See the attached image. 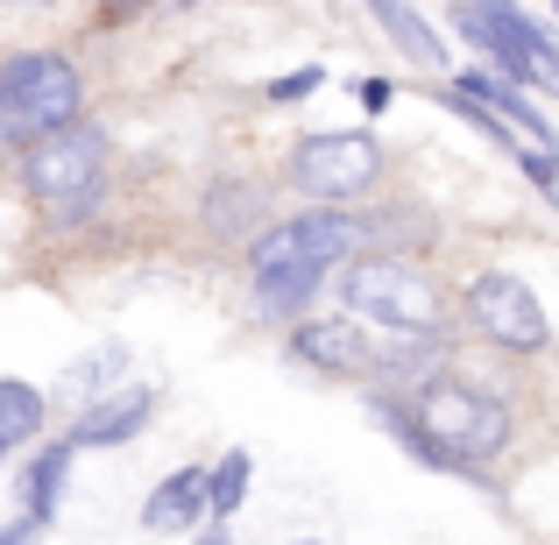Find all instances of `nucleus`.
I'll use <instances>...</instances> for the list:
<instances>
[{
  "instance_id": "nucleus-16",
  "label": "nucleus",
  "mask_w": 559,
  "mask_h": 545,
  "mask_svg": "<svg viewBox=\"0 0 559 545\" xmlns=\"http://www.w3.org/2000/svg\"><path fill=\"white\" fill-rule=\"evenodd\" d=\"M376 28H390L396 43H404V57H418V64H447V50H439V28L425 22L418 8H404V0H376Z\"/></svg>"
},
{
  "instance_id": "nucleus-15",
  "label": "nucleus",
  "mask_w": 559,
  "mask_h": 545,
  "mask_svg": "<svg viewBox=\"0 0 559 545\" xmlns=\"http://www.w3.org/2000/svg\"><path fill=\"white\" fill-rule=\"evenodd\" d=\"M43 418H50V396H43L36 382H14V376L0 382V453L22 447V439H36Z\"/></svg>"
},
{
  "instance_id": "nucleus-10",
  "label": "nucleus",
  "mask_w": 559,
  "mask_h": 545,
  "mask_svg": "<svg viewBox=\"0 0 559 545\" xmlns=\"http://www.w3.org/2000/svg\"><path fill=\"white\" fill-rule=\"evenodd\" d=\"M150 418H156V390L121 382V390H107L99 404L79 411V425H71V447H128V439H135Z\"/></svg>"
},
{
  "instance_id": "nucleus-3",
  "label": "nucleus",
  "mask_w": 559,
  "mask_h": 545,
  "mask_svg": "<svg viewBox=\"0 0 559 545\" xmlns=\"http://www.w3.org/2000/svg\"><path fill=\"white\" fill-rule=\"evenodd\" d=\"M341 298L355 319H369L376 341H439L447 333V298L439 284L404 256H361L341 276Z\"/></svg>"
},
{
  "instance_id": "nucleus-21",
  "label": "nucleus",
  "mask_w": 559,
  "mask_h": 545,
  "mask_svg": "<svg viewBox=\"0 0 559 545\" xmlns=\"http://www.w3.org/2000/svg\"><path fill=\"white\" fill-rule=\"evenodd\" d=\"M199 545H234V538H227V532H219V524H213V532H205Z\"/></svg>"
},
{
  "instance_id": "nucleus-12",
  "label": "nucleus",
  "mask_w": 559,
  "mask_h": 545,
  "mask_svg": "<svg viewBox=\"0 0 559 545\" xmlns=\"http://www.w3.org/2000/svg\"><path fill=\"white\" fill-rule=\"evenodd\" d=\"M205 518V467H178L170 482H156L150 503H142V532H191Z\"/></svg>"
},
{
  "instance_id": "nucleus-20",
  "label": "nucleus",
  "mask_w": 559,
  "mask_h": 545,
  "mask_svg": "<svg viewBox=\"0 0 559 545\" xmlns=\"http://www.w3.org/2000/svg\"><path fill=\"white\" fill-rule=\"evenodd\" d=\"M390 99H396V85H390V79H361V107H369V114H382Z\"/></svg>"
},
{
  "instance_id": "nucleus-2",
  "label": "nucleus",
  "mask_w": 559,
  "mask_h": 545,
  "mask_svg": "<svg viewBox=\"0 0 559 545\" xmlns=\"http://www.w3.org/2000/svg\"><path fill=\"white\" fill-rule=\"evenodd\" d=\"M396 396L411 404L418 433L432 439V447L447 453L467 482H489V475H481V461H496V453L510 447V411L496 404V390H481L475 376H461V368L439 362L432 376H418L411 390H396Z\"/></svg>"
},
{
  "instance_id": "nucleus-14",
  "label": "nucleus",
  "mask_w": 559,
  "mask_h": 545,
  "mask_svg": "<svg viewBox=\"0 0 559 545\" xmlns=\"http://www.w3.org/2000/svg\"><path fill=\"white\" fill-rule=\"evenodd\" d=\"M121 368H128V347H121V341H107V347L79 355V362L64 368V376H57V396H71V404H99L107 390H121V382H114Z\"/></svg>"
},
{
  "instance_id": "nucleus-17",
  "label": "nucleus",
  "mask_w": 559,
  "mask_h": 545,
  "mask_svg": "<svg viewBox=\"0 0 559 545\" xmlns=\"http://www.w3.org/2000/svg\"><path fill=\"white\" fill-rule=\"evenodd\" d=\"M241 496H248V453L234 447V453H219V467L205 475V518L227 524L234 510H241Z\"/></svg>"
},
{
  "instance_id": "nucleus-13",
  "label": "nucleus",
  "mask_w": 559,
  "mask_h": 545,
  "mask_svg": "<svg viewBox=\"0 0 559 545\" xmlns=\"http://www.w3.org/2000/svg\"><path fill=\"white\" fill-rule=\"evenodd\" d=\"M71 439H57V447H43L36 461H28V475H22V503H28V524H43L50 532V518H57V496H64V475H71Z\"/></svg>"
},
{
  "instance_id": "nucleus-7",
  "label": "nucleus",
  "mask_w": 559,
  "mask_h": 545,
  "mask_svg": "<svg viewBox=\"0 0 559 545\" xmlns=\"http://www.w3.org/2000/svg\"><path fill=\"white\" fill-rule=\"evenodd\" d=\"M284 178L298 185L305 199H319V205L361 199V191L382 178V142L376 135H355V128H341V135H305L298 150H290Z\"/></svg>"
},
{
  "instance_id": "nucleus-18",
  "label": "nucleus",
  "mask_w": 559,
  "mask_h": 545,
  "mask_svg": "<svg viewBox=\"0 0 559 545\" xmlns=\"http://www.w3.org/2000/svg\"><path fill=\"white\" fill-rule=\"evenodd\" d=\"M248 205H255V199H248L241 185H219V191H205V220H213L219 234H234V227H241V220H248Z\"/></svg>"
},
{
  "instance_id": "nucleus-9",
  "label": "nucleus",
  "mask_w": 559,
  "mask_h": 545,
  "mask_svg": "<svg viewBox=\"0 0 559 545\" xmlns=\"http://www.w3.org/2000/svg\"><path fill=\"white\" fill-rule=\"evenodd\" d=\"M290 355L305 368H319V376H341V382H376V333H361L355 319H305L298 333H290Z\"/></svg>"
},
{
  "instance_id": "nucleus-22",
  "label": "nucleus",
  "mask_w": 559,
  "mask_h": 545,
  "mask_svg": "<svg viewBox=\"0 0 559 545\" xmlns=\"http://www.w3.org/2000/svg\"><path fill=\"white\" fill-rule=\"evenodd\" d=\"M298 545H319V538H298Z\"/></svg>"
},
{
  "instance_id": "nucleus-5",
  "label": "nucleus",
  "mask_w": 559,
  "mask_h": 545,
  "mask_svg": "<svg viewBox=\"0 0 559 545\" xmlns=\"http://www.w3.org/2000/svg\"><path fill=\"white\" fill-rule=\"evenodd\" d=\"M22 185H28V199L50 205L57 220H85L93 199H99V185H107V135H99L93 121H71L64 135L22 150Z\"/></svg>"
},
{
  "instance_id": "nucleus-23",
  "label": "nucleus",
  "mask_w": 559,
  "mask_h": 545,
  "mask_svg": "<svg viewBox=\"0 0 559 545\" xmlns=\"http://www.w3.org/2000/svg\"><path fill=\"white\" fill-rule=\"evenodd\" d=\"M0 461H8V453H0Z\"/></svg>"
},
{
  "instance_id": "nucleus-6",
  "label": "nucleus",
  "mask_w": 559,
  "mask_h": 545,
  "mask_svg": "<svg viewBox=\"0 0 559 545\" xmlns=\"http://www.w3.org/2000/svg\"><path fill=\"white\" fill-rule=\"evenodd\" d=\"M453 28L489 50V64H496L503 85H552L559 93V50L524 8H453Z\"/></svg>"
},
{
  "instance_id": "nucleus-11",
  "label": "nucleus",
  "mask_w": 559,
  "mask_h": 545,
  "mask_svg": "<svg viewBox=\"0 0 559 545\" xmlns=\"http://www.w3.org/2000/svg\"><path fill=\"white\" fill-rule=\"evenodd\" d=\"M453 93L461 99H475L481 114H496V121L510 128V135H532V150H546V156H559V135H552V121L532 107V99L518 93V85H503L496 71H467V79H453Z\"/></svg>"
},
{
  "instance_id": "nucleus-1",
  "label": "nucleus",
  "mask_w": 559,
  "mask_h": 545,
  "mask_svg": "<svg viewBox=\"0 0 559 545\" xmlns=\"http://www.w3.org/2000/svg\"><path fill=\"white\" fill-rule=\"evenodd\" d=\"M361 220L341 213V205H312L298 220H276L270 234L248 241V262H255V298L262 312H298L305 298L319 291V276L341 270L347 256L361 248Z\"/></svg>"
},
{
  "instance_id": "nucleus-19",
  "label": "nucleus",
  "mask_w": 559,
  "mask_h": 545,
  "mask_svg": "<svg viewBox=\"0 0 559 545\" xmlns=\"http://www.w3.org/2000/svg\"><path fill=\"white\" fill-rule=\"evenodd\" d=\"M319 85H326V71H290V79H276V85H270V99H276V107H290V99L319 93Z\"/></svg>"
},
{
  "instance_id": "nucleus-4",
  "label": "nucleus",
  "mask_w": 559,
  "mask_h": 545,
  "mask_svg": "<svg viewBox=\"0 0 559 545\" xmlns=\"http://www.w3.org/2000/svg\"><path fill=\"white\" fill-rule=\"evenodd\" d=\"M85 107V85L79 64L57 50H22L0 64V142L14 150H36V142L64 135Z\"/></svg>"
},
{
  "instance_id": "nucleus-8",
  "label": "nucleus",
  "mask_w": 559,
  "mask_h": 545,
  "mask_svg": "<svg viewBox=\"0 0 559 545\" xmlns=\"http://www.w3.org/2000/svg\"><path fill=\"white\" fill-rule=\"evenodd\" d=\"M461 305H467V327H475L489 347H503V355H538V347L552 341L546 333V305H538L532 284L510 276V270H481Z\"/></svg>"
}]
</instances>
